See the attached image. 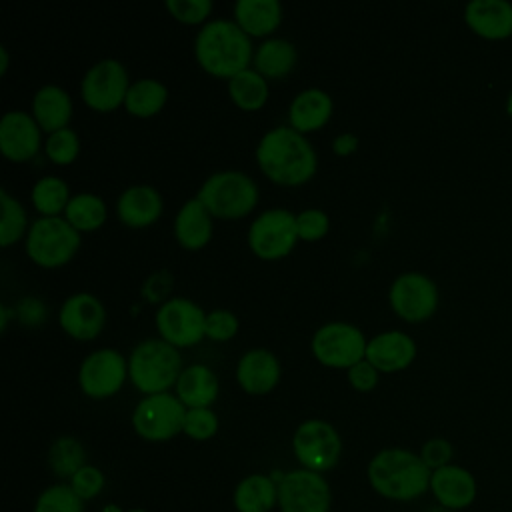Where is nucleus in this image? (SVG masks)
I'll return each instance as SVG.
<instances>
[{"instance_id":"obj_1","label":"nucleus","mask_w":512,"mask_h":512,"mask_svg":"<svg viewBox=\"0 0 512 512\" xmlns=\"http://www.w3.org/2000/svg\"><path fill=\"white\" fill-rule=\"evenodd\" d=\"M262 174L280 186H300L318 170V156L306 134L292 126H274L256 144Z\"/></svg>"},{"instance_id":"obj_2","label":"nucleus","mask_w":512,"mask_h":512,"mask_svg":"<svg viewBox=\"0 0 512 512\" xmlns=\"http://www.w3.org/2000/svg\"><path fill=\"white\" fill-rule=\"evenodd\" d=\"M252 38L234 18L208 20L194 38V56L200 68L216 78L230 80L250 68L254 58Z\"/></svg>"},{"instance_id":"obj_3","label":"nucleus","mask_w":512,"mask_h":512,"mask_svg":"<svg viewBox=\"0 0 512 512\" xmlns=\"http://www.w3.org/2000/svg\"><path fill=\"white\" fill-rule=\"evenodd\" d=\"M368 482L386 500L410 502L430 490L432 470L408 448H384L368 462Z\"/></svg>"},{"instance_id":"obj_4","label":"nucleus","mask_w":512,"mask_h":512,"mask_svg":"<svg viewBox=\"0 0 512 512\" xmlns=\"http://www.w3.org/2000/svg\"><path fill=\"white\" fill-rule=\"evenodd\" d=\"M182 356L162 338L138 342L128 356V378L144 396L170 392L182 374Z\"/></svg>"},{"instance_id":"obj_5","label":"nucleus","mask_w":512,"mask_h":512,"mask_svg":"<svg viewBox=\"0 0 512 512\" xmlns=\"http://www.w3.org/2000/svg\"><path fill=\"white\" fill-rule=\"evenodd\" d=\"M196 198L214 218L236 220L256 208L260 190L256 180L242 170H218L202 182Z\"/></svg>"},{"instance_id":"obj_6","label":"nucleus","mask_w":512,"mask_h":512,"mask_svg":"<svg viewBox=\"0 0 512 512\" xmlns=\"http://www.w3.org/2000/svg\"><path fill=\"white\" fill-rule=\"evenodd\" d=\"M80 242V232L64 216H40L30 224L24 248L34 264L58 268L76 256Z\"/></svg>"},{"instance_id":"obj_7","label":"nucleus","mask_w":512,"mask_h":512,"mask_svg":"<svg viewBox=\"0 0 512 512\" xmlns=\"http://www.w3.org/2000/svg\"><path fill=\"white\" fill-rule=\"evenodd\" d=\"M248 248L260 260H280L286 258L298 238L296 212L276 206L262 210L248 226Z\"/></svg>"},{"instance_id":"obj_8","label":"nucleus","mask_w":512,"mask_h":512,"mask_svg":"<svg viewBox=\"0 0 512 512\" xmlns=\"http://www.w3.org/2000/svg\"><path fill=\"white\" fill-rule=\"evenodd\" d=\"M368 338L364 332L344 320H332L316 328L310 340L312 356L328 368H350L366 358Z\"/></svg>"},{"instance_id":"obj_9","label":"nucleus","mask_w":512,"mask_h":512,"mask_svg":"<svg viewBox=\"0 0 512 512\" xmlns=\"http://www.w3.org/2000/svg\"><path fill=\"white\" fill-rule=\"evenodd\" d=\"M292 452L300 468L322 474L338 464L342 438L330 422L322 418H308L294 430Z\"/></svg>"},{"instance_id":"obj_10","label":"nucleus","mask_w":512,"mask_h":512,"mask_svg":"<svg viewBox=\"0 0 512 512\" xmlns=\"http://www.w3.org/2000/svg\"><path fill=\"white\" fill-rule=\"evenodd\" d=\"M186 406L172 392L144 396L132 412L134 432L148 442L172 440L184 428Z\"/></svg>"},{"instance_id":"obj_11","label":"nucleus","mask_w":512,"mask_h":512,"mask_svg":"<svg viewBox=\"0 0 512 512\" xmlns=\"http://www.w3.org/2000/svg\"><path fill=\"white\" fill-rule=\"evenodd\" d=\"M272 478L278 484L280 512H330L332 490L320 472L296 468Z\"/></svg>"},{"instance_id":"obj_12","label":"nucleus","mask_w":512,"mask_h":512,"mask_svg":"<svg viewBox=\"0 0 512 512\" xmlns=\"http://www.w3.org/2000/svg\"><path fill=\"white\" fill-rule=\"evenodd\" d=\"M130 78L126 66L116 58L94 62L80 80V96L84 104L96 112H112L124 106Z\"/></svg>"},{"instance_id":"obj_13","label":"nucleus","mask_w":512,"mask_h":512,"mask_svg":"<svg viewBox=\"0 0 512 512\" xmlns=\"http://www.w3.org/2000/svg\"><path fill=\"white\" fill-rule=\"evenodd\" d=\"M154 324L162 340L180 348H190L206 338V312L186 296H172L154 314Z\"/></svg>"},{"instance_id":"obj_14","label":"nucleus","mask_w":512,"mask_h":512,"mask_svg":"<svg viewBox=\"0 0 512 512\" xmlns=\"http://www.w3.org/2000/svg\"><path fill=\"white\" fill-rule=\"evenodd\" d=\"M388 300L398 318L410 324H418L436 312L438 288L430 276L410 270L392 280Z\"/></svg>"},{"instance_id":"obj_15","label":"nucleus","mask_w":512,"mask_h":512,"mask_svg":"<svg viewBox=\"0 0 512 512\" xmlns=\"http://www.w3.org/2000/svg\"><path fill=\"white\" fill-rule=\"evenodd\" d=\"M128 378V360L116 348L90 352L78 368L80 390L94 400H104L120 392Z\"/></svg>"},{"instance_id":"obj_16","label":"nucleus","mask_w":512,"mask_h":512,"mask_svg":"<svg viewBox=\"0 0 512 512\" xmlns=\"http://www.w3.org/2000/svg\"><path fill=\"white\" fill-rule=\"evenodd\" d=\"M58 324L70 338L88 342L100 336L106 324V308L94 294L76 292L62 302L58 310Z\"/></svg>"},{"instance_id":"obj_17","label":"nucleus","mask_w":512,"mask_h":512,"mask_svg":"<svg viewBox=\"0 0 512 512\" xmlns=\"http://www.w3.org/2000/svg\"><path fill=\"white\" fill-rule=\"evenodd\" d=\"M42 128L32 112L8 110L0 118V150L12 162H26L40 150Z\"/></svg>"},{"instance_id":"obj_18","label":"nucleus","mask_w":512,"mask_h":512,"mask_svg":"<svg viewBox=\"0 0 512 512\" xmlns=\"http://www.w3.org/2000/svg\"><path fill=\"white\" fill-rule=\"evenodd\" d=\"M282 376L276 354L268 348H250L236 362V382L248 394L262 396L272 392Z\"/></svg>"},{"instance_id":"obj_19","label":"nucleus","mask_w":512,"mask_h":512,"mask_svg":"<svg viewBox=\"0 0 512 512\" xmlns=\"http://www.w3.org/2000/svg\"><path fill=\"white\" fill-rule=\"evenodd\" d=\"M416 358V342L402 330H386L368 338L366 360L384 374L408 368Z\"/></svg>"},{"instance_id":"obj_20","label":"nucleus","mask_w":512,"mask_h":512,"mask_svg":"<svg viewBox=\"0 0 512 512\" xmlns=\"http://www.w3.org/2000/svg\"><path fill=\"white\" fill-rule=\"evenodd\" d=\"M162 210V194L150 184H132L116 200V216L128 228L152 226L162 216Z\"/></svg>"},{"instance_id":"obj_21","label":"nucleus","mask_w":512,"mask_h":512,"mask_svg":"<svg viewBox=\"0 0 512 512\" xmlns=\"http://www.w3.org/2000/svg\"><path fill=\"white\" fill-rule=\"evenodd\" d=\"M430 492L444 510H464L476 500V480L472 472L458 464H448L432 472Z\"/></svg>"},{"instance_id":"obj_22","label":"nucleus","mask_w":512,"mask_h":512,"mask_svg":"<svg viewBox=\"0 0 512 512\" xmlns=\"http://www.w3.org/2000/svg\"><path fill=\"white\" fill-rule=\"evenodd\" d=\"M468 28L486 40H502L512 34V4L506 0H472L464 8Z\"/></svg>"},{"instance_id":"obj_23","label":"nucleus","mask_w":512,"mask_h":512,"mask_svg":"<svg viewBox=\"0 0 512 512\" xmlns=\"http://www.w3.org/2000/svg\"><path fill=\"white\" fill-rule=\"evenodd\" d=\"M334 112L332 96L322 88H304L288 104V124L302 132H316L330 120Z\"/></svg>"},{"instance_id":"obj_24","label":"nucleus","mask_w":512,"mask_h":512,"mask_svg":"<svg viewBox=\"0 0 512 512\" xmlns=\"http://www.w3.org/2000/svg\"><path fill=\"white\" fill-rule=\"evenodd\" d=\"M212 214L208 208L194 196L188 198L174 216V238L186 250H200L204 248L214 232Z\"/></svg>"},{"instance_id":"obj_25","label":"nucleus","mask_w":512,"mask_h":512,"mask_svg":"<svg viewBox=\"0 0 512 512\" xmlns=\"http://www.w3.org/2000/svg\"><path fill=\"white\" fill-rule=\"evenodd\" d=\"M72 110L74 104L70 94L58 84H44L32 96V116L46 134L66 128Z\"/></svg>"},{"instance_id":"obj_26","label":"nucleus","mask_w":512,"mask_h":512,"mask_svg":"<svg viewBox=\"0 0 512 512\" xmlns=\"http://www.w3.org/2000/svg\"><path fill=\"white\" fill-rule=\"evenodd\" d=\"M174 388L186 408H210L218 398L220 382L210 366L194 362L184 366Z\"/></svg>"},{"instance_id":"obj_27","label":"nucleus","mask_w":512,"mask_h":512,"mask_svg":"<svg viewBox=\"0 0 512 512\" xmlns=\"http://www.w3.org/2000/svg\"><path fill=\"white\" fill-rule=\"evenodd\" d=\"M232 16L250 38L266 40L282 24L284 8L278 0H236Z\"/></svg>"},{"instance_id":"obj_28","label":"nucleus","mask_w":512,"mask_h":512,"mask_svg":"<svg viewBox=\"0 0 512 512\" xmlns=\"http://www.w3.org/2000/svg\"><path fill=\"white\" fill-rule=\"evenodd\" d=\"M298 64V50L294 42L278 36L262 40L252 58V68L260 72L266 80H278L288 76Z\"/></svg>"},{"instance_id":"obj_29","label":"nucleus","mask_w":512,"mask_h":512,"mask_svg":"<svg viewBox=\"0 0 512 512\" xmlns=\"http://www.w3.org/2000/svg\"><path fill=\"white\" fill-rule=\"evenodd\" d=\"M236 512H270L278 506V484L268 474L244 476L232 494Z\"/></svg>"},{"instance_id":"obj_30","label":"nucleus","mask_w":512,"mask_h":512,"mask_svg":"<svg viewBox=\"0 0 512 512\" xmlns=\"http://www.w3.org/2000/svg\"><path fill=\"white\" fill-rule=\"evenodd\" d=\"M168 100V88L156 78H138L130 84L124 108L136 118L156 116Z\"/></svg>"},{"instance_id":"obj_31","label":"nucleus","mask_w":512,"mask_h":512,"mask_svg":"<svg viewBox=\"0 0 512 512\" xmlns=\"http://www.w3.org/2000/svg\"><path fill=\"white\" fill-rule=\"evenodd\" d=\"M228 94L240 110L256 112L268 102L270 86L268 80L250 66L228 80Z\"/></svg>"},{"instance_id":"obj_32","label":"nucleus","mask_w":512,"mask_h":512,"mask_svg":"<svg viewBox=\"0 0 512 512\" xmlns=\"http://www.w3.org/2000/svg\"><path fill=\"white\" fill-rule=\"evenodd\" d=\"M64 218L82 234L98 230L108 218V206L102 196L94 192H78L70 198Z\"/></svg>"},{"instance_id":"obj_33","label":"nucleus","mask_w":512,"mask_h":512,"mask_svg":"<svg viewBox=\"0 0 512 512\" xmlns=\"http://www.w3.org/2000/svg\"><path fill=\"white\" fill-rule=\"evenodd\" d=\"M70 188L60 176H40L30 190V200L40 216H60L70 202Z\"/></svg>"},{"instance_id":"obj_34","label":"nucleus","mask_w":512,"mask_h":512,"mask_svg":"<svg viewBox=\"0 0 512 512\" xmlns=\"http://www.w3.org/2000/svg\"><path fill=\"white\" fill-rule=\"evenodd\" d=\"M0 246L10 248L28 234V214L20 200H16L6 188L0 190Z\"/></svg>"},{"instance_id":"obj_35","label":"nucleus","mask_w":512,"mask_h":512,"mask_svg":"<svg viewBox=\"0 0 512 512\" xmlns=\"http://www.w3.org/2000/svg\"><path fill=\"white\" fill-rule=\"evenodd\" d=\"M86 452L74 436H60L48 450V464L58 478H72L86 462Z\"/></svg>"},{"instance_id":"obj_36","label":"nucleus","mask_w":512,"mask_h":512,"mask_svg":"<svg viewBox=\"0 0 512 512\" xmlns=\"http://www.w3.org/2000/svg\"><path fill=\"white\" fill-rule=\"evenodd\" d=\"M34 512H84V500L70 484H52L38 494Z\"/></svg>"},{"instance_id":"obj_37","label":"nucleus","mask_w":512,"mask_h":512,"mask_svg":"<svg viewBox=\"0 0 512 512\" xmlns=\"http://www.w3.org/2000/svg\"><path fill=\"white\" fill-rule=\"evenodd\" d=\"M44 152L50 162L58 166H68L72 164L78 154H80V136L74 128L66 126L62 130H56L46 136L44 142Z\"/></svg>"},{"instance_id":"obj_38","label":"nucleus","mask_w":512,"mask_h":512,"mask_svg":"<svg viewBox=\"0 0 512 512\" xmlns=\"http://www.w3.org/2000/svg\"><path fill=\"white\" fill-rule=\"evenodd\" d=\"M218 414L212 408H188L182 432L198 442L210 440L218 432Z\"/></svg>"},{"instance_id":"obj_39","label":"nucleus","mask_w":512,"mask_h":512,"mask_svg":"<svg viewBox=\"0 0 512 512\" xmlns=\"http://www.w3.org/2000/svg\"><path fill=\"white\" fill-rule=\"evenodd\" d=\"M240 330V320L232 310L226 308H214L206 312V338L214 342H228L232 340Z\"/></svg>"},{"instance_id":"obj_40","label":"nucleus","mask_w":512,"mask_h":512,"mask_svg":"<svg viewBox=\"0 0 512 512\" xmlns=\"http://www.w3.org/2000/svg\"><path fill=\"white\" fill-rule=\"evenodd\" d=\"M166 10L170 16L184 24H206L214 10L212 0H166Z\"/></svg>"},{"instance_id":"obj_41","label":"nucleus","mask_w":512,"mask_h":512,"mask_svg":"<svg viewBox=\"0 0 512 512\" xmlns=\"http://www.w3.org/2000/svg\"><path fill=\"white\" fill-rule=\"evenodd\" d=\"M296 228L298 238L304 242H318L330 230V218L320 208H304L296 212Z\"/></svg>"},{"instance_id":"obj_42","label":"nucleus","mask_w":512,"mask_h":512,"mask_svg":"<svg viewBox=\"0 0 512 512\" xmlns=\"http://www.w3.org/2000/svg\"><path fill=\"white\" fill-rule=\"evenodd\" d=\"M104 482H106V478H104L102 470L96 468V466H92V464H84V466L68 480L70 488H72L82 500H92V498H96V496L102 492Z\"/></svg>"},{"instance_id":"obj_43","label":"nucleus","mask_w":512,"mask_h":512,"mask_svg":"<svg viewBox=\"0 0 512 512\" xmlns=\"http://www.w3.org/2000/svg\"><path fill=\"white\" fill-rule=\"evenodd\" d=\"M418 454L424 460V464L434 472V470L450 464L454 448L446 438H430L422 444Z\"/></svg>"},{"instance_id":"obj_44","label":"nucleus","mask_w":512,"mask_h":512,"mask_svg":"<svg viewBox=\"0 0 512 512\" xmlns=\"http://www.w3.org/2000/svg\"><path fill=\"white\" fill-rule=\"evenodd\" d=\"M348 384L358 392H370L376 388L380 372L364 358L346 370Z\"/></svg>"},{"instance_id":"obj_45","label":"nucleus","mask_w":512,"mask_h":512,"mask_svg":"<svg viewBox=\"0 0 512 512\" xmlns=\"http://www.w3.org/2000/svg\"><path fill=\"white\" fill-rule=\"evenodd\" d=\"M46 306L40 298H34V296H26L22 300H18L16 308H14V314L18 316V320L24 324V326H40L44 320H46Z\"/></svg>"},{"instance_id":"obj_46","label":"nucleus","mask_w":512,"mask_h":512,"mask_svg":"<svg viewBox=\"0 0 512 512\" xmlns=\"http://www.w3.org/2000/svg\"><path fill=\"white\" fill-rule=\"evenodd\" d=\"M172 286V276L166 272V270H158L154 272L152 276L146 278L144 282V288H142V294L146 296V300L150 302H166V294Z\"/></svg>"},{"instance_id":"obj_47","label":"nucleus","mask_w":512,"mask_h":512,"mask_svg":"<svg viewBox=\"0 0 512 512\" xmlns=\"http://www.w3.org/2000/svg\"><path fill=\"white\" fill-rule=\"evenodd\" d=\"M356 148H358V136L352 132H340L332 140V152L336 156H350L352 152H356Z\"/></svg>"},{"instance_id":"obj_48","label":"nucleus","mask_w":512,"mask_h":512,"mask_svg":"<svg viewBox=\"0 0 512 512\" xmlns=\"http://www.w3.org/2000/svg\"><path fill=\"white\" fill-rule=\"evenodd\" d=\"M10 308L6 306V304H0V330L2 332H6V328H8V322H10Z\"/></svg>"},{"instance_id":"obj_49","label":"nucleus","mask_w":512,"mask_h":512,"mask_svg":"<svg viewBox=\"0 0 512 512\" xmlns=\"http://www.w3.org/2000/svg\"><path fill=\"white\" fill-rule=\"evenodd\" d=\"M8 64H10L8 48H6V46H0V74H2V76L6 74V70H8Z\"/></svg>"},{"instance_id":"obj_50","label":"nucleus","mask_w":512,"mask_h":512,"mask_svg":"<svg viewBox=\"0 0 512 512\" xmlns=\"http://www.w3.org/2000/svg\"><path fill=\"white\" fill-rule=\"evenodd\" d=\"M100 512H126L122 506H118V504H106Z\"/></svg>"},{"instance_id":"obj_51","label":"nucleus","mask_w":512,"mask_h":512,"mask_svg":"<svg viewBox=\"0 0 512 512\" xmlns=\"http://www.w3.org/2000/svg\"><path fill=\"white\" fill-rule=\"evenodd\" d=\"M506 112H508V116L512 118V92H510V96H508V102H506Z\"/></svg>"},{"instance_id":"obj_52","label":"nucleus","mask_w":512,"mask_h":512,"mask_svg":"<svg viewBox=\"0 0 512 512\" xmlns=\"http://www.w3.org/2000/svg\"><path fill=\"white\" fill-rule=\"evenodd\" d=\"M128 512H146V510H138V508H136V510H128Z\"/></svg>"}]
</instances>
